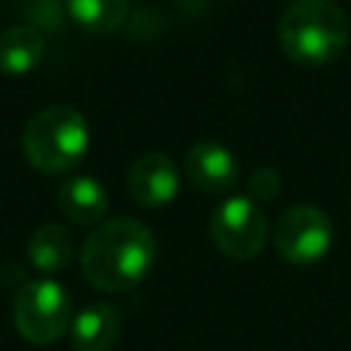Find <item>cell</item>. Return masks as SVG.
<instances>
[{"label":"cell","mask_w":351,"mask_h":351,"mask_svg":"<svg viewBox=\"0 0 351 351\" xmlns=\"http://www.w3.org/2000/svg\"><path fill=\"white\" fill-rule=\"evenodd\" d=\"M156 261V239L140 219L115 217L99 222L80 252L85 280L107 293L137 288Z\"/></svg>","instance_id":"1"},{"label":"cell","mask_w":351,"mask_h":351,"mask_svg":"<svg viewBox=\"0 0 351 351\" xmlns=\"http://www.w3.org/2000/svg\"><path fill=\"white\" fill-rule=\"evenodd\" d=\"M282 52L307 69L335 63L348 44V16L335 0H293L277 25Z\"/></svg>","instance_id":"2"},{"label":"cell","mask_w":351,"mask_h":351,"mask_svg":"<svg viewBox=\"0 0 351 351\" xmlns=\"http://www.w3.org/2000/svg\"><path fill=\"white\" fill-rule=\"evenodd\" d=\"M90 145L85 118L66 104H49L38 110L22 132V151L30 167L55 176L77 167Z\"/></svg>","instance_id":"3"},{"label":"cell","mask_w":351,"mask_h":351,"mask_svg":"<svg viewBox=\"0 0 351 351\" xmlns=\"http://www.w3.org/2000/svg\"><path fill=\"white\" fill-rule=\"evenodd\" d=\"M14 326L36 346H49L71 326V296L55 280H30L14 296Z\"/></svg>","instance_id":"4"},{"label":"cell","mask_w":351,"mask_h":351,"mask_svg":"<svg viewBox=\"0 0 351 351\" xmlns=\"http://www.w3.org/2000/svg\"><path fill=\"white\" fill-rule=\"evenodd\" d=\"M208 233H211L214 247L225 258L250 261L263 250L269 225H266V214L261 203H255L247 195H233V197H225L211 211Z\"/></svg>","instance_id":"5"},{"label":"cell","mask_w":351,"mask_h":351,"mask_svg":"<svg viewBox=\"0 0 351 351\" xmlns=\"http://www.w3.org/2000/svg\"><path fill=\"white\" fill-rule=\"evenodd\" d=\"M332 219L326 211L310 203L291 206L274 225V250L293 266H310L321 261L332 247Z\"/></svg>","instance_id":"6"},{"label":"cell","mask_w":351,"mask_h":351,"mask_svg":"<svg viewBox=\"0 0 351 351\" xmlns=\"http://www.w3.org/2000/svg\"><path fill=\"white\" fill-rule=\"evenodd\" d=\"M181 186L176 162L162 151L140 154L126 170V192L143 208H162L176 200Z\"/></svg>","instance_id":"7"},{"label":"cell","mask_w":351,"mask_h":351,"mask_svg":"<svg viewBox=\"0 0 351 351\" xmlns=\"http://www.w3.org/2000/svg\"><path fill=\"white\" fill-rule=\"evenodd\" d=\"M184 170L189 176V181L208 195L228 192L239 181V162H236L233 151L214 140H200V143L189 145V151L184 156Z\"/></svg>","instance_id":"8"},{"label":"cell","mask_w":351,"mask_h":351,"mask_svg":"<svg viewBox=\"0 0 351 351\" xmlns=\"http://www.w3.org/2000/svg\"><path fill=\"white\" fill-rule=\"evenodd\" d=\"M69 337L74 351H110L121 337V318L112 304L93 302L71 318Z\"/></svg>","instance_id":"9"},{"label":"cell","mask_w":351,"mask_h":351,"mask_svg":"<svg viewBox=\"0 0 351 351\" xmlns=\"http://www.w3.org/2000/svg\"><path fill=\"white\" fill-rule=\"evenodd\" d=\"M58 208L66 219L77 225H96L107 214L110 197H107V189L96 178L71 176L58 189Z\"/></svg>","instance_id":"10"},{"label":"cell","mask_w":351,"mask_h":351,"mask_svg":"<svg viewBox=\"0 0 351 351\" xmlns=\"http://www.w3.org/2000/svg\"><path fill=\"white\" fill-rule=\"evenodd\" d=\"M44 58V36L33 25H11L0 33V71L19 77L33 71Z\"/></svg>","instance_id":"11"},{"label":"cell","mask_w":351,"mask_h":351,"mask_svg":"<svg viewBox=\"0 0 351 351\" xmlns=\"http://www.w3.org/2000/svg\"><path fill=\"white\" fill-rule=\"evenodd\" d=\"M74 258V241L71 233L58 222H44L33 230L27 241V261L41 274L63 271Z\"/></svg>","instance_id":"12"},{"label":"cell","mask_w":351,"mask_h":351,"mask_svg":"<svg viewBox=\"0 0 351 351\" xmlns=\"http://www.w3.org/2000/svg\"><path fill=\"white\" fill-rule=\"evenodd\" d=\"M66 11L90 33H112L126 22L129 0H66Z\"/></svg>","instance_id":"13"},{"label":"cell","mask_w":351,"mask_h":351,"mask_svg":"<svg viewBox=\"0 0 351 351\" xmlns=\"http://www.w3.org/2000/svg\"><path fill=\"white\" fill-rule=\"evenodd\" d=\"M280 173L274 167H255L247 178V197H252L255 203H269L280 195Z\"/></svg>","instance_id":"14"},{"label":"cell","mask_w":351,"mask_h":351,"mask_svg":"<svg viewBox=\"0 0 351 351\" xmlns=\"http://www.w3.org/2000/svg\"><path fill=\"white\" fill-rule=\"evenodd\" d=\"M27 25H33L36 30L38 27H47V30H55L60 25V16H63V5L60 0H27Z\"/></svg>","instance_id":"15"}]
</instances>
